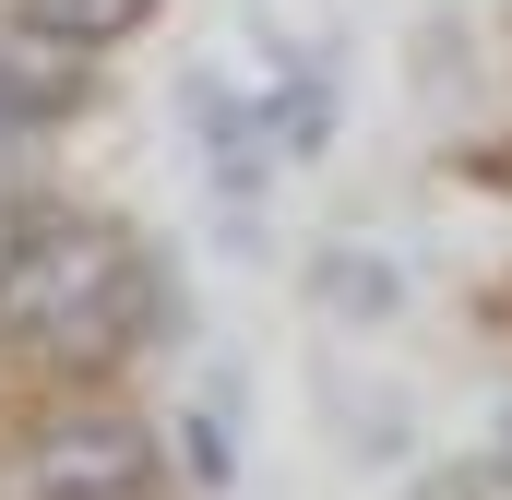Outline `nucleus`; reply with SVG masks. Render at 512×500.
<instances>
[{"label": "nucleus", "mask_w": 512, "mask_h": 500, "mask_svg": "<svg viewBox=\"0 0 512 500\" xmlns=\"http://www.w3.org/2000/svg\"><path fill=\"white\" fill-rule=\"evenodd\" d=\"M131 310H143V274L108 227H36L0 262V322L36 334L48 358H120Z\"/></svg>", "instance_id": "obj_1"}, {"label": "nucleus", "mask_w": 512, "mask_h": 500, "mask_svg": "<svg viewBox=\"0 0 512 500\" xmlns=\"http://www.w3.org/2000/svg\"><path fill=\"white\" fill-rule=\"evenodd\" d=\"M24 477L36 500H155V441L131 417H60Z\"/></svg>", "instance_id": "obj_2"}, {"label": "nucleus", "mask_w": 512, "mask_h": 500, "mask_svg": "<svg viewBox=\"0 0 512 500\" xmlns=\"http://www.w3.org/2000/svg\"><path fill=\"white\" fill-rule=\"evenodd\" d=\"M96 84L84 48H48L36 24H0V131H36V120H72Z\"/></svg>", "instance_id": "obj_3"}, {"label": "nucleus", "mask_w": 512, "mask_h": 500, "mask_svg": "<svg viewBox=\"0 0 512 500\" xmlns=\"http://www.w3.org/2000/svg\"><path fill=\"white\" fill-rule=\"evenodd\" d=\"M143 12H155V0H24V24H36L48 48H84V60H96V48H120Z\"/></svg>", "instance_id": "obj_4"}, {"label": "nucleus", "mask_w": 512, "mask_h": 500, "mask_svg": "<svg viewBox=\"0 0 512 500\" xmlns=\"http://www.w3.org/2000/svg\"><path fill=\"white\" fill-rule=\"evenodd\" d=\"M322 298H334V310H358V322H382L393 298H405V274L370 262V250H322Z\"/></svg>", "instance_id": "obj_5"}, {"label": "nucleus", "mask_w": 512, "mask_h": 500, "mask_svg": "<svg viewBox=\"0 0 512 500\" xmlns=\"http://www.w3.org/2000/svg\"><path fill=\"white\" fill-rule=\"evenodd\" d=\"M322 131H334V84L298 72V84L274 96V143H286V155H322Z\"/></svg>", "instance_id": "obj_6"}, {"label": "nucleus", "mask_w": 512, "mask_h": 500, "mask_svg": "<svg viewBox=\"0 0 512 500\" xmlns=\"http://www.w3.org/2000/svg\"><path fill=\"white\" fill-rule=\"evenodd\" d=\"M191 477H203V489H227V477H239V441H227V393L191 417Z\"/></svg>", "instance_id": "obj_7"}, {"label": "nucleus", "mask_w": 512, "mask_h": 500, "mask_svg": "<svg viewBox=\"0 0 512 500\" xmlns=\"http://www.w3.org/2000/svg\"><path fill=\"white\" fill-rule=\"evenodd\" d=\"M501 477H512V417H501Z\"/></svg>", "instance_id": "obj_8"}]
</instances>
